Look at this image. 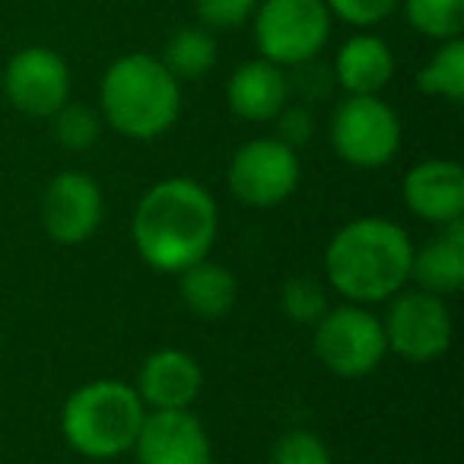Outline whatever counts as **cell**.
<instances>
[{"label":"cell","mask_w":464,"mask_h":464,"mask_svg":"<svg viewBox=\"0 0 464 464\" xmlns=\"http://www.w3.org/2000/svg\"><path fill=\"white\" fill-rule=\"evenodd\" d=\"M217 200L194 179H162L140 198L130 236L153 271L181 274L210 255L217 242Z\"/></svg>","instance_id":"obj_1"},{"label":"cell","mask_w":464,"mask_h":464,"mask_svg":"<svg viewBox=\"0 0 464 464\" xmlns=\"http://www.w3.org/2000/svg\"><path fill=\"white\" fill-rule=\"evenodd\" d=\"M413 242L404 226L362 217L331 236L324 248L328 284L356 305L388 303L411 284Z\"/></svg>","instance_id":"obj_2"},{"label":"cell","mask_w":464,"mask_h":464,"mask_svg":"<svg viewBox=\"0 0 464 464\" xmlns=\"http://www.w3.org/2000/svg\"><path fill=\"white\" fill-rule=\"evenodd\" d=\"M99 115L130 140H156L179 121L181 83L156 54H124L102 73Z\"/></svg>","instance_id":"obj_3"},{"label":"cell","mask_w":464,"mask_h":464,"mask_svg":"<svg viewBox=\"0 0 464 464\" xmlns=\"http://www.w3.org/2000/svg\"><path fill=\"white\" fill-rule=\"evenodd\" d=\"M147 417L134 385L118 379H96L80 385L61 413V432L77 455L105 461L134 449Z\"/></svg>","instance_id":"obj_4"},{"label":"cell","mask_w":464,"mask_h":464,"mask_svg":"<svg viewBox=\"0 0 464 464\" xmlns=\"http://www.w3.org/2000/svg\"><path fill=\"white\" fill-rule=\"evenodd\" d=\"M334 29V16L324 0H258L252 35L258 58L277 67H296L324 52Z\"/></svg>","instance_id":"obj_5"},{"label":"cell","mask_w":464,"mask_h":464,"mask_svg":"<svg viewBox=\"0 0 464 464\" xmlns=\"http://www.w3.org/2000/svg\"><path fill=\"white\" fill-rule=\"evenodd\" d=\"M334 153L353 169H382L401 150V118L382 96H347L328 124Z\"/></svg>","instance_id":"obj_6"},{"label":"cell","mask_w":464,"mask_h":464,"mask_svg":"<svg viewBox=\"0 0 464 464\" xmlns=\"http://www.w3.org/2000/svg\"><path fill=\"white\" fill-rule=\"evenodd\" d=\"M315 353L341 379L372 375L388 353L382 318L356 303L328 309L315 324Z\"/></svg>","instance_id":"obj_7"},{"label":"cell","mask_w":464,"mask_h":464,"mask_svg":"<svg viewBox=\"0 0 464 464\" xmlns=\"http://www.w3.org/2000/svg\"><path fill=\"white\" fill-rule=\"evenodd\" d=\"M299 175L296 150L277 137H258L232 153L226 185L246 207H277L299 188Z\"/></svg>","instance_id":"obj_8"},{"label":"cell","mask_w":464,"mask_h":464,"mask_svg":"<svg viewBox=\"0 0 464 464\" xmlns=\"http://www.w3.org/2000/svg\"><path fill=\"white\" fill-rule=\"evenodd\" d=\"M382 328H385L388 350L407 362H432L445 356L455 334L445 299L426 290L394 293Z\"/></svg>","instance_id":"obj_9"},{"label":"cell","mask_w":464,"mask_h":464,"mask_svg":"<svg viewBox=\"0 0 464 464\" xmlns=\"http://www.w3.org/2000/svg\"><path fill=\"white\" fill-rule=\"evenodd\" d=\"M4 96L23 115L52 118L61 105L71 102V67L54 48H20L4 71Z\"/></svg>","instance_id":"obj_10"},{"label":"cell","mask_w":464,"mask_h":464,"mask_svg":"<svg viewBox=\"0 0 464 464\" xmlns=\"http://www.w3.org/2000/svg\"><path fill=\"white\" fill-rule=\"evenodd\" d=\"M102 188L86 172H58L42 198V223L58 246H83L102 223Z\"/></svg>","instance_id":"obj_11"},{"label":"cell","mask_w":464,"mask_h":464,"mask_svg":"<svg viewBox=\"0 0 464 464\" xmlns=\"http://www.w3.org/2000/svg\"><path fill=\"white\" fill-rule=\"evenodd\" d=\"M140 464H210V439L191 411H153L137 432Z\"/></svg>","instance_id":"obj_12"},{"label":"cell","mask_w":464,"mask_h":464,"mask_svg":"<svg viewBox=\"0 0 464 464\" xmlns=\"http://www.w3.org/2000/svg\"><path fill=\"white\" fill-rule=\"evenodd\" d=\"M407 210L426 223H455L464 217V169L455 160H423L401 185Z\"/></svg>","instance_id":"obj_13"},{"label":"cell","mask_w":464,"mask_h":464,"mask_svg":"<svg viewBox=\"0 0 464 464\" xmlns=\"http://www.w3.org/2000/svg\"><path fill=\"white\" fill-rule=\"evenodd\" d=\"M200 385H204V372L198 360L185 350L166 347L143 360L137 394L150 411H191Z\"/></svg>","instance_id":"obj_14"},{"label":"cell","mask_w":464,"mask_h":464,"mask_svg":"<svg viewBox=\"0 0 464 464\" xmlns=\"http://www.w3.org/2000/svg\"><path fill=\"white\" fill-rule=\"evenodd\" d=\"M290 80L286 71L274 61L255 58L232 71L226 80V105L236 118L252 124L274 121L286 102H290Z\"/></svg>","instance_id":"obj_15"},{"label":"cell","mask_w":464,"mask_h":464,"mask_svg":"<svg viewBox=\"0 0 464 464\" xmlns=\"http://www.w3.org/2000/svg\"><path fill=\"white\" fill-rule=\"evenodd\" d=\"M331 71L347 96H379L394 77V52L382 35L360 29L337 48Z\"/></svg>","instance_id":"obj_16"},{"label":"cell","mask_w":464,"mask_h":464,"mask_svg":"<svg viewBox=\"0 0 464 464\" xmlns=\"http://www.w3.org/2000/svg\"><path fill=\"white\" fill-rule=\"evenodd\" d=\"M439 236L413 252L411 280H417L420 290L432 296H451L464 284V219L439 226Z\"/></svg>","instance_id":"obj_17"},{"label":"cell","mask_w":464,"mask_h":464,"mask_svg":"<svg viewBox=\"0 0 464 464\" xmlns=\"http://www.w3.org/2000/svg\"><path fill=\"white\" fill-rule=\"evenodd\" d=\"M179 293H181V303L194 315L207 318V322H217V318L232 312V305L239 299V284H236L229 267L204 258L179 274Z\"/></svg>","instance_id":"obj_18"},{"label":"cell","mask_w":464,"mask_h":464,"mask_svg":"<svg viewBox=\"0 0 464 464\" xmlns=\"http://www.w3.org/2000/svg\"><path fill=\"white\" fill-rule=\"evenodd\" d=\"M217 58H219L217 39H213V33L204 26L175 29L160 54L166 71L172 73L179 83H194V80L207 77V73L217 67Z\"/></svg>","instance_id":"obj_19"},{"label":"cell","mask_w":464,"mask_h":464,"mask_svg":"<svg viewBox=\"0 0 464 464\" xmlns=\"http://www.w3.org/2000/svg\"><path fill=\"white\" fill-rule=\"evenodd\" d=\"M417 86L423 96L445 99V102L458 105L464 99V42L461 39H445L430 54L417 73Z\"/></svg>","instance_id":"obj_20"},{"label":"cell","mask_w":464,"mask_h":464,"mask_svg":"<svg viewBox=\"0 0 464 464\" xmlns=\"http://www.w3.org/2000/svg\"><path fill=\"white\" fill-rule=\"evenodd\" d=\"M401 10L423 39L445 42L464 33V0H401Z\"/></svg>","instance_id":"obj_21"},{"label":"cell","mask_w":464,"mask_h":464,"mask_svg":"<svg viewBox=\"0 0 464 464\" xmlns=\"http://www.w3.org/2000/svg\"><path fill=\"white\" fill-rule=\"evenodd\" d=\"M48 121H52L54 140L64 150H71V153H83V150L96 147L99 137H102V124H105L96 109L80 105V102H64Z\"/></svg>","instance_id":"obj_22"},{"label":"cell","mask_w":464,"mask_h":464,"mask_svg":"<svg viewBox=\"0 0 464 464\" xmlns=\"http://www.w3.org/2000/svg\"><path fill=\"white\" fill-rule=\"evenodd\" d=\"M280 305H284V312L296 324H312V328H315L324 312L331 309V299H328V290H324L318 280L293 277V280H286L284 290H280Z\"/></svg>","instance_id":"obj_23"},{"label":"cell","mask_w":464,"mask_h":464,"mask_svg":"<svg viewBox=\"0 0 464 464\" xmlns=\"http://www.w3.org/2000/svg\"><path fill=\"white\" fill-rule=\"evenodd\" d=\"M271 464H334V458L312 430H290L274 442Z\"/></svg>","instance_id":"obj_24"},{"label":"cell","mask_w":464,"mask_h":464,"mask_svg":"<svg viewBox=\"0 0 464 464\" xmlns=\"http://www.w3.org/2000/svg\"><path fill=\"white\" fill-rule=\"evenodd\" d=\"M255 10H258V0H194L198 23L210 33L246 26L252 23Z\"/></svg>","instance_id":"obj_25"},{"label":"cell","mask_w":464,"mask_h":464,"mask_svg":"<svg viewBox=\"0 0 464 464\" xmlns=\"http://www.w3.org/2000/svg\"><path fill=\"white\" fill-rule=\"evenodd\" d=\"M331 16L353 29H375L401 10V0H324Z\"/></svg>","instance_id":"obj_26"},{"label":"cell","mask_w":464,"mask_h":464,"mask_svg":"<svg viewBox=\"0 0 464 464\" xmlns=\"http://www.w3.org/2000/svg\"><path fill=\"white\" fill-rule=\"evenodd\" d=\"M286 80H290V92H299L303 102H322L328 99L331 92L337 90V80H334V71L328 64H322L318 58L312 61H303L296 67H286Z\"/></svg>","instance_id":"obj_27"},{"label":"cell","mask_w":464,"mask_h":464,"mask_svg":"<svg viewBox=\"0 0 464 464\" xmlns=\"http://www.w3.org/2000/svg\"><path fill=\"white\" fill-rule=\"evenodd\" d=\"M274 128H277V140H284L286 147L299 150L303 143H309V137L315 134V118L305 105H290L286 102L280 109V115L274 118Z\"/></svg>","instance_id":"obj_28"}]
</instances>
